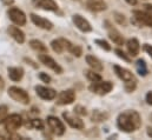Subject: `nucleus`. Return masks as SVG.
<instances>
[{"label": "nucleus", "mask_w": 152, "mask_h": 140, "mask_svg": "<svg viewBox=\"0 0 152 140\" xmlns=\"http://www.w3.org/2000/svg\"><path fill=\"white\" fill-rule=\"evenodd\" d=\"M51 47H52V50H53L56 53H58V54H60V53L64 52V46H63L60 39H56V40H53V41L51 42Z\"/></svg>", "instance_id": "27"}, {"label": "nucleus", "mask_w": 152, "mask_h": 140, "mask_svg": "<svg viewBox=\"0 0 152 140\" xmlns=\"http://www.w3.org/2000/svg\"><path fill=\"white\" fill-rule=\"evenodd\" d=\"M8 33L10 35L17 41V42H19V44H23L24 41H25V34H24V32L19 28V27H17V26H10L8 27Z\"/></svg>", "instance_id": "16"}, {"label": "nucleus", "mask_w": 152, "mask_h": 140, "mask_svg": "<svg viewBox=\"0 0 152 140\" xmlns=\"http://www.w3.org/2000/svg\"><path fill=\"white\" fill-rule=\"evenodd\" d=\"M87 7L93 12H102L107 8V5L103 0H88Z\"/></svg>", "instance_id": "19"}, {"label": "nucleus", "mask_w": 152, "mask_h": 140, "mask_svg": "<svg viewBox=\"0 0 152 140\" xmlns=\"http://www.w3.org/2000/svg\"><path fill=\"white\" fill-rule=\"evenodd\" d=\"M126 47H127L129 55H131V57H137L138 53H139V50H140V44H139V41H138L136 38H131V39L127 40Z\"/></svg>", "instance_id": "15"}, {"label": "nucleus", "mask_w": 152, "mask_h": 140, "mask_svg": "<svg viewBox=\"0 0 152 140\" xmlns=\"http://www.w3.org/2000/svg\"><path fill=\"white\" fill-rule=\"evenodd\" d=\"M136 87H137V81H136V79L125 81V90H126V92L131 93V92H133V91L136 90Z\"/></svg>", "instance_id": "28"}, {"label": "nucleus", "mask_w": 152, "mask_h": 140, "mask_svg": "<svg viewBox=\"0 0 152 140\" xmlns=\"http://www.w3.org/2000/svg\"><path fill=\"white\" fill-rule=\"evenodd\" d=\"M63 118L66 120V122L71 127H73L76 130H83L84 128V122L79 117H76V115H73V114H71L69 112H64L63 113Z\"/></svg>", "instance_id": "12"}, {"label": "nucleus", "mask_w": 152, "mask_h": 140, "mask_svg": "<svg viewBox=\"0 0 152 140\" xmlns=\"http://www.w3.org/2000/svg\"><path fill=\"white\" fill-rule=\"evenodd\" d=\"M36 92L39 97L44 100H53L57 97V92L53 88L45 87V86H36Z\"/></svg>", "instance_id": "11"}, {"label": "nucleus", "mask_w": 152, "mask_h": 140, "mask_svg": "<svg viewBox=\"0 0 152 140\" xmlns=\"http://www.w3.org/2000/svg\"><path fill=\"white\" fill-rule=\"evenodd\" d=\"M96 44H97L100 48H103V50H105V51H111V45H110L107 41L103 40V39H97V40H96Z\"/></svg>", "instance_id": "31"}, {"label": "nucleus", "mask_w": 152, "mask_h": 140, "mask_svg": "<svg viewBox=\"0 0 152 140\" xmlns=\"http://www.w3.org/2000/svg\"><path fill=\"white\" fill-rule=\"evenodd\" d=\"M110 117V114L106 112V111H100V109H94L92 112V115H91V120L94 121V122H103L105 120H107Z\"/></svg>", "instance_id": "21"}, {"label": "nucleus", "mask_w": 152, "mask_h": 140, "mask_svg": "<svg viewBox=\"0 0 152 140\" xmlns=\"http://www.w3.org/2000/svg\"><path fill=\"white\" fill-rule=\"evenodd\" d=\"M143 48H144V51H145V52L152 58V46L151 45H149V44H144Z\"/></svg>", "instance_id": "36"}, {"label": "nucleus", "mask_w": 152, "mask_h": 140, "mask_svg": "<svg viewBox=\"0 0 152 140\" xmlns=\"http://www.w3.org/2000/svg\"><path fill=\"white\" fill-rule=\"evenodd\" d=\"M73 111H75V113H76V114L80 115V117H84V115H86V114H87L86 108L81 105H77L76 107H75V109H73Z\"/></svg>", "instance_id": "34"}, {"label": "nucleus", "mask_w": 152, "mask_h": 140, "mask_svg": "<svg viewBox=\"0 0 152 140\" xmlns=\"http://www.w3.org/2000/svg\"><path fill=\"white\" fill-rule=\"evenodd\" d=\"M30 46H31L33 50L38 51V52H44V53H46V52H47V47H46L41 41L36 40V39H33V40H31V41H30Z\"/></svg>", "instance_id": "25"}, {"label": "nucleus", "mask_w": 152, "mask_h": 140, "mask_svg": "<svg viewBox=\"0 0 152 140\" xmlns=\"http://www.w3.org/2000/svg\"><path fill=\"white\" fill-rule=\"evenodd\" d=\"M8 96L17 103H20L23 105H27L30 103V96L27 94V92L20 87L17 86H12L8 90Z\"/></svg>", "instance_id": "2"}, {"label": "nucleus", "mask_w": 152, "mask_h": 140, "mask_svg": "<svg viewBox=\"0 0 152 140\" xmlns=\"http://www.w3.org/2000/svg\"><path fill=\"white\" fill-rule=\"evenodd\" d=\"M70 53H71V54H73V55L77 57V58H79V57L83 54V50H81V47H80V46H78V45H73V46H72V48L70 50Z\"/></svg>", "instance_id": "33"}, {"label": "nucleus", "mask_w": 152, "mask_h": 140, "mask_svg": "<svg viewBox=\"0 0 152 140\" xmlns=\"http://www.w3.org/2000/svg\"><path fill=\"white\" fill-rule=\"evenodd\" d=\"M39 78H40V80H42L44 82H51V77L47 75L46 73H40V74H39Z\"/></svg>", "instance_id": "35"}, {"label": "nucleus", "mask_w": 152, "mask_h": 140, "mask_svg": "<svg viewBox=\"0 0 152 140\" xmlns=\"http://www.w3.org/2000/svg\"><path fill=\"white\" fill-rule=\"evenodd\" d=\"M7 14H8L10 19H11L15 25H18V26H24V25L26 24V15H25V13H24L21 9L17 8V7H11V8L8 9Z\"/></svg>", "instance_id": "7"}, {"label": "nucleus", "mask_w": 152, "mask_h": 140, "mask_svg": "<svg viewBox=\"0 0 152 140\" xmlns=\"http://www.w3.org/2000/svg\"><path fill=\"white\" fill-rule=\"evenodd\" d=\"M32 4L39 7L41 9H45V11H57L58 9V5L54 0H32Z\"/></svg>", "instance_id": "14"}, {"label": "nucleus", "mask_w": 152, "mask_h": 140, "mask_svg": "<svg viewBox=\"0 0 152 140\" xmlns=\"http://www.w3.org/2000/svg\"><path fill=\"white\" fill-rule=\"evenodd\" d=\"M144 7H145V11H146L150 15H152V5L151 4H145Z\"/></svg>", "instance_id": "38"}, {"label": "nucleus", "mask_w": 152, "mask_h": 140, "mask_svg": "<svg viewBox=\"0 0 152 140\" xmlns=\"http://www.w3.org/2000/svg\"><path fill=\"white\" fill-rule=\"evenodd\" d=\"M26 127L27 128L42 130L44 128V124H42V120H40V119H32V120H30V121L26 122Z\"/></svg>", "instance_id": "26"}, {"label": "nucleus", "mask_w": 152, "mask_h": 140, "mask_svg": "<svg viewBox=\"0 0 152 140\" xmlns=\"http://www.w3.org/2000/svg\"><path fill=\"white\" fill-rule=\"evenodd\" d=\"M114 19H115V21H117L119 25H123V26L126 25V19H125V15H124V14L115 12V13H114Z\"/></svg>", "instance_id": "32"}, {"label": "nucleus", "mask_w": 152, "mask_h": 140, "mask_svg": "<svg viewBox=\"0 0 152 140\" xmlns=\"http://www.w3.org/2000/svg\"><path fill=\"white\" fill-rule=\"evenodd\" d=\"M86 63L88 64V66L96 72H102L103 71V64L100 63L99 59H97L94 55H91V54H87L86 55Z\"/></svg>", "instance_id": "18"}, {"label": "nucleus", "mask_w": 152, "mask_h": 140, "mask_svg": "<svg viewBox=\"0 0 152 140\" xmlns=\"http://www.w3.org/2000/svg\"><path fill=\"white\" fill-rule=\"evenodd\" d=\"M31 20H32V23L36 25V26H38L40 28H42V30H47V31H50V30H52L53 28V24L50 21V20H47V19H45V18H42V17H39L37 14H31Z\"/></svg>", "instance_id": "13"}, {"label": "nucleus", "mask_w": 152, "mask_h": 140, "mask_svg": "<svg viewBox=\"0 0 152 140\" xmlns=\"http://www.w3.org/2000/svg\"><path fill=\"white\" fill-rule=\"evenodd\" d=\"M7 72L12 81H20L24 77V70L21 67H8Z\"/></svg>", "instance_id": "20"}, {"label": "nucleus", "mask_w": 152, "mask_h": 140, "mask_svg": "<svg viewBox=\"0 0 152 140\" xmlns=\"http://www.w3.org/2000/svg\"><path fill=\"white\" fill-rule=\"evenodd\" d=\"M129 5H132V6H134V5H137V0H125Z\"/></svg>", "instance_id": "40"}, {"label": "nucleus", "mask_w": 152, "mask_h": 140, "mask_svg": "<svg viewBox=\"0 0 152 140\" xmlns=\"http://www.w3.org/2000/svg\"><path fill=\"white\" fill-rule=\"evenodd\" d=\"M132 21L137 24L138 26H148L152 27V15H150L148 12L143 11H133V18Z\"/></svg>", "instance_id": "4"}, {"label": "nucleus", "mask_w": 152, "mask_h": 140, "mask_svg": "<svg viewBox=\"0 0 152 140\" xmlns=\"http://www.w3.org/2000/svg\"><path fill=\"white\" fill-rule=\"evenodd\" d=\"M145 101L149 104V105H152V92H149L145 97Z\"/></svg>", "instance_id": "37"}, {"label": "nucleus", "mask_w": 152, "mask_h": 140, "mask_svg": "<svg viewBox=\"0 0 152 140\" xmlns=\"http://www.w3.org/2000/svg\"><path fill=\"white\" fill-rule=\"evenodd\" d=\"M142 125V119L140 115L137 111L133 109H127L118 115L117 119V126L120 131L125 133H131L138 130Z\"/></svg>", "instance_id": "1"}, {"label": "nucleus", "mask_w": 152, "mask_h": 140, "mask_svg": "<svg viewBox=\"0 0 152 140\" xmlns=\"http://www.w3.org/2000/svg\"><path fill=\"white\" fill-rule=\"evenodd\" d=\"M148 136H149L150 138H152V127L148 128Z\"/></svg>", "instance_id": "42"}, {"label": "nucleus", "mask_w": 152, "mask_h": 140, "mask_svg": "<svg viewBox=\"0 0 152 140\" xmlns=\"http://www.w3.org/2000/svg\"><path fill=\"white\" fill-rule=\"evenodd\" d=\"M150 119H151V120H152V114H151V115H150Z\"/></svg>", "instance_id": "43"}, {"label": "nucleus", "mask_w": 152, "mask_h": 140, "mask_svg": "<svg viewBox=\"0 0 152 140\" xmlns=\"http://www.w3.org/2000/svg\"><path fill=\"white\" fill-rule=\"evenodd\" d=\"M76 100V93L73 90H66L58 94L57 104L58 105H70Z\"/></svg>", "instance_id": "8"}, {"label": "nucleus", "mask_w": 152, "mask_h": 140, "mask_svg": "<svg viewBox=\"0 0 152 140\" xmlns=\"http://www.w3.org/2000/svg\"><path fill=\"white\" fill-rule=\"evenodd\" d=\"M4 122H5V130H7L8 132H14L23 125V118L19 114H11L7 115Z\"/></svg>", "instance_id": "5"}, {"label": "nucleus", "mask_w": 152, "mask_h": 140, "mask_svg": "<svg viewBox=\"0 0 152 140\" xmlns=\"http://www.w3.org/2000/svg\"><path fill=\"white\" fill-rule=\"evenodd\" d=\"M4 86H5V82H4V80H2V78L0 77V91L4 88Z\"/></svg>", "instance_id": "41"}, {"label": "nucleus", "mask_w": 152, "mask_h": 140, "mask_svg": "<svg viewBox=\"0 0 152 140\" xmlns=\"http://www.w3.org/2000/svg\"><path fill=\"white\" fill-rule=\"evenodd\" d=\"M136 69H137L138 74L142 75V77H145V75H148V73H149L146 63H145V60H143V59L137 60V63H136Z\"/></svg>", "instance_id": "23"}, {"label": "nucleus", "mask_w": 152, "mask_h": 140, "mask_svg": "<svg viewBox=\"0 0 152 140\" xmlns=\"http://www.w3.org/2000/svg\"><path fill=\"white\" fill-rule=\"evenodd\" d=\"M107 28H109V38L113 41L114 44L115 45H124L125 40H124L123 35L120 34V32H118L115 28H111L109 26H107Z\"/></svg>", "instance_id": "22"}, {"label": "nucleus", "mask_w": 152, "mask_h": 140, "mask_svg": "<svg viewBox=\"0 0 152 140\" xmlns=\"http://www.w3.org/2000/svg\"><path fill=\"white\" fill-rule=\"evenodd\" d=\"M90 91L96 93V94H99V96H104V94H107L109 92H111V90L113 88V84L111 81H97V82H93L90 87Z\"/></svg>", "instance_id": "3"}, {"label": "nucleus", "mask_w": 152, "mask_h": 140, "mask_svg": "<svg viewBox=\"0 0 152 140\" xmlns=\"http://www.w3.org/2000/svg\"><path fill=\"white\" fill-rule=\"evenodd\" d=\"M85 75L92 82H97V81H100L102 80V75L93 70H86L85 71Z\"/></svg>", "instance_id": "24"}, {"label": "nucleus", "mask_w": 152, "mask_h": 140, "mask_svg": "<svg viewBox=\"0 0 152 140\" xmlns=\"http://www.w3.org/2000/svg\"><path fill=\"white\" fill-rule=\"evenodd\" d=\"M114 52H115V54H117L120 59H123L124 61H126V63H131V58H130L123 50H120V48H115Z\"/></svg>", "instance_id": "29"}, {"label": "nucleus", "mask_w": 152, "mask_h": 140, "mask_svg": "<svg viewBox=\"0 0 152 140\" xmlns=\"http://www.w3.org/2000/svg\"><path fill=\"white\" fill-rule=\"evenodd\" d=\"M8 115V108L6 105L0 106V124H2Z\"/></svg>", "instance_id": "30"}, {"label": "nucleus", "mask_w": 152, "mask_h": 140, "mask_svg": "<svg viewBox=\"0 0 152 140\" xmlns=\"http://www.w3.org/2000/svg\"><path fill=\"white\" fill-rule=\"evenodd\" d=\"M47 125L48 127L51 128V131L56 134V136H63L65 133V126L63 124L61 120H59L57 117H53V115H50L47 117Z\"/></svg>", "instance_id": "6"}, {"label": "nucleus", "mask_w": 152, "mask_h": 140, "mask_svg": "<svg viewBox=\"0 0 152 140\" xmlns=\"http://www.w3.org/2000/svg\"><path fill=\"white\" fill-rule=\"evenodd\" d=\"M39 60L41 64H44L45 66H47L48 69H51L52 71H54L57 74H60L63 73V69L60 67L59 64L56 63V60L53 58H51L50 55L47 54H39Z\"/></svg>", "instance_id": "9"}, {"label": "nucleus", "mask_w": 152, "mask_h": 140, "mask_svg": "<svg viewBox=\"0 0 152 140\" xmlns=\"http://www.w3.org/2000/svg\"><path fill=\"white\" fill-rule=\"evenodd\" d=\"M72 20H73V23H75V25L77 26V28L78 30H80L81 32H91L92 31V26H91V24L84 18V17H81L80 14H75L73 17H72Z\"/></svg>", "instance_id": "10"}, {"label": "nucleus", "mask_w": 152, "mask_h": 140, "mask_svg": "<svg viewBox=\"0 0 152 140\" xmlns=\"http://www.w3.org/2000/svg\"><path fill=\"white\" fill-rule=\"evenodd\" d=\"M1 1H2V4L6 5V6H10V5H12V4L14 2V0H1Z\"/></svg>", "instance_id": "39"}, {"label": "nucleus", "mask_w": 152, "mask_h": 140, "mask_svg": "<svg viewBox=\"0 0 152 140\" xmlns=\"http://www.w3.org/2000/svg\"><path fill=\"white\" fill-rule=\"evenodd\" d=\"M113 69H114L115 74H117L123 81H129V80L134 79L133 74H132L129 70H126V69H123V67H120V66H118V65H114Z\"/></svg>", "instance_id": "17"}]
</instances>
